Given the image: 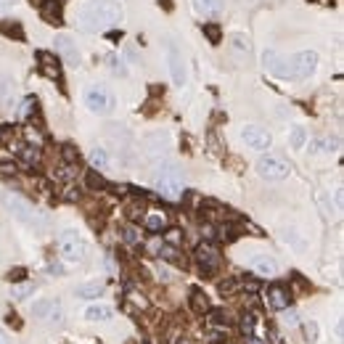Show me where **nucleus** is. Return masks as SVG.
Wrapping results in <instances>:
<instances>
[{
    "label": "nucleus",
    "mask_w": 344,
    "mask_h": 344,
    "mask_svg": "<svg viewBox=\"0 0 344 344\" xmlns=\"http://www.w3.org/2000/svg\"><path fill=\"white\" fill-rule=\"evenodd\" d=\"M254 323H257V315H254V312H244V315H241V323H239L241 334H244V336H252V334H254Z\"/></svg>",
    "instance_id": "25"
},
{
    "label": "nucleus",
    "mask_w": 344,
    "mask_h": 344,
    "mask_svg": "<svg viewBox=\"0 0 344 344\" xmlns=\"http://www.w3.org/2000/svg\"><path fill=\"white\" fill-rule=\"evenodd\" d=\"M106 185H109V183L98 175V169H90V172H88V188L98 191V188H106Z\"/></svg>",
    "instance_id": "28"
},
{
    "label": "nucleus",
    "mask_w": 344,
    "mask_h": 344,
    "mask_svg": "<svg viewBox=\"0 0 344 344\" xmlns=\"http://www.w3.org/2000/svg\"><path fill=\"white\" fill-rule=\"evenodd\" d=\"M124 19V8L119 0H88L80 8V27L85 32H101V29L117 27Z\"/></svg>",
    "instance_id": "2"
},
{
    "label": "nucleus",
    "mask_w": 344,
    "mask_h": 344,
    "mask_svg": "<svg viewBox=\"0 0 344 344\" xmlns=\"http://www.w3.org/2000/svg\"><path fill=\"white\" fill-rule=\"evenodd\" d=\"M40 13H42V19L48 24H53V27L64 24V3H61V0H42Z\"/></svg>",
    "instance_id": "12"
},
{
    "label": "nucleus",
    "mask_w": 344,
    "mask_h": 344,
    "mask_svg": "<svg viewBox=\"0 0 344 344\" xmlns=\"http://www.w3.org/2000/svg\"><path fill=\"white\" fill-rule=\"evenodd\" d=\"M201 32H204V37L209 40V45H220L223 42V29L217 22H204L201 24Z\"/></svg>",
    "instance_id": "19"
},
{
    "label": "nucleus",
    "mask_w": 344,
    "mask_h": 344,
    "mask_svg": "<svg viewBox=\"0 0 344 344\" xmlns=\"http://www.w3.org/2000/svg\"><path fill=\"white\" fill-rule=\"evenodd\" d=\"M193 8L201 16H220L223 13V0H193Z\"/></svg>",
    "instance_id": "17"
},
{
    "label": "nucleus",
    "mask_w": 344,
    "mask_h": 344,
    "mask_svg": "<svg viewBox=\"0 0 344 344\" xmlns=\"http://www.w3.org/2000/svg\"><path fill=\"white\" fill-rule=\"evenodd\" d=\"M230 48L239 51V53H249V51H252V45H249V37H244V35H233Z\"/></svg>",
    "instance_id": "27"
},
{
    "label": "nucleus",
    "mask_w": 344,
    "mask_h": 344,
    "mask_svg": "<svg viewBox=\"0 0 344 344\" xmlns=\"http://www.w3.org/2000/svg\"><path fill=\"white\" fill-rule=\"evenodd\" d=\"M88 159H90V164H93V169H109V154H106V148H90V156H88Z\"/></svg>",
    "instance_id": "20"
},
{
    "label": "nucleus",
    "mask_w": 344,
    "mask_h": 344,
    "mask_svg": "<svg viewBox=\"0 0 344 344\" xmlns=\"http://www.w3.org/2000/svg\"><path fill=\"white\" fill-rule=\"evenodd\" d=\"M109 40H122V32H109Z\"/></svg>",
    "instance_id": "49"
},
{
    "label": "nucleus",
    "mask_w": 344,
    "mask_h": 344,
    "mask_svg": "<svg viewBox=\"0 0 344 344\" xmlns=\"http://www.w3.org/2000/svg\"><path fill=\"white\" fill-rule=\"evenodd\" d=\"M164 225H167L164 214H148V217H146V228H148V230H154V233H156V230H162Z\"/></svg>",
    "instance_id": "31"
},
{
    "label": "nucleus",
    "mask_w": 344,
    "mask_h": 344,
    "mask_svg": "<svg viewBox=\"0 0 344 344\" xmlns=\"http://www.w3.org/2000/svg\"><path fill=\"white\" fill-rule=\"evenodd\" d=\"M61 156H64L67 164H77V162H80V151H77L72 143H67L64 148H61Z\"/></svg>",
    "instance_id": "30"
},
{
    "label": "nucleus",
    "mask_w": 344,
    "mask_h": 344,
    "mask_svg": "<svg viewBox=\"0 0 344 344\" xmlns=\"http://www.w3.org/2000/svg\"><path fill=\"white\" fill-rule=\"evenodd\" d=\"M196 262L201 265V270L204 273H214L217 268H220V252L209 244V241H204V244H199L196 246Z\"/></svg>",
    "instance_id": "8"
},
{
    "label": "nucleus",
    "mask_w": 344,
    "mask_h": 344,
    "mask_svg": "<svg viewBox=\"0 0 344 344\" xmlns=\"http://www.w3.org/2000/svg\"><path fill=\"white\" fill-rule=\"evenodd\" d=\"M262 64L270 74L281 77V80H307V77L318 69V53L315 51H299V53L284 58L273 48H268L262 53Z\"/></svg>",
    "instance_id": "1"
},
{
    "label": "nucleus",
    "mask_w": 344,
    "mask_h": 344,
    "mask_svg": "<svg viewBox=\"0 0 344 344\" xmlns=\"http://www.w3.org/2000/svg\"><path fill=\"white\" fill-rule=\"evenodd\" d=\"M156 191L164 199H180L183 196V172L178 167H167L156 178Z\"/></svg>",
    "instance_id": "4"
},
{
    "label": "nucleus",
    "mask_w": 344,
    "mask_h": 344,
    "mask_svg": "<svg viewBox=\"0 0 344 344\" xmlns=\"http://www.w3.org/2000/svg\"><path fill=\"white\" fill-rule=\"evenodd\" d=\"M191 307H193V312H199V315L209 312V299H207V294L199 291V289H193V291H191Z\"/></svg>",
    "instance_id": "21"
},
{
    "label": "nucleus",
    "mask_w": 344,
    "mask_h": 344,
    "mask_svg": "<svg viewBox=\"0 0 344 344\" xmlns=\"http://www.w3.org/2000/svg\"><path fill=\"white\" fill-rule=\"evenodd\" d=\"M305 143H307V133H305V127H294L291 135H289V146H291V148H305Z\"/></svg>",
    "instance_id": "26"
},
{
    "label": "nucleus",
    "mask_w": 344,
    "mask_h": 344,
    "mask_svg": "<svg viewBox=\"0 0 344 344\" xmlns=\"http://www.w3.org/2000/svg\"><path fill=\"white\" fill-rule=\"evenodd\" d=\"M101 294H103L101 281H90V284H82L77 289V296H82V299H93V296H101Z\"/></svg>",
    "instance_id": "22"
},
{
    "label": "nucleus",
    "mask_w": 344,
    "mask_h": 344,
    "mask_svg": "<svg viewBox=\"0 0 344 344\" xmlns=\"http://www.w3.org/2000/svg\"><path fill=\"white\" fill-rule=\"evenodd\" d=\"M32 112H37V101H35V98H27L24 106H22V117H29Z\"/></svg>",
    "instance_id": "38"
},
{
    "label": "nucleus",
    "mask_w": 344,
    "mask_h": 344,
    "mask_svg": "<svg viewBox=\"0 0 344 344\" xmlns=\"http://www.w3.org/2000/svg\"><path fill=\"white\" fill-rule=\"evenodd\" d=\"M159 6H162L164 11H172V0H159Z\"/></svg>",
    "instance_id": "47"
},
{
    "label": "nucleus",
    "mask_w": 344,
    "mask_h": 344,
    "mask_svg": "<svg viewBox=\"0 0 344 344\" xmlns=\"http://www.w3.org/2000/svg\"><path fill=\"white\" fill-rule=\"evenodd\" d=\"M13 3H16V0H0V8H11Z\"/></svg>",
    "instance_id": "48"
},
{
    "label": "nucleus",
    "mask_w": 344,
    "mask_h": 344,
    "mask_svg": "<svg viewBox=\"0 0 344 344\" xmlns=\"http://www.w3.org/2000/svg\"><path fill=\"white\" fill-rule=\"evenodd\" d=\"M58 252L64 254L67 260H72V262H77V260H82L85 254H88V244H85V239L80 236L77 230H64L58 236Z\"/></svg>",
    "instance_id": "5"
},
{
    "label": "nucleus",
    "mask_w": 344,
    "mask_h": 344,
    "mask_svg": "<svg viewBox=\"0 0 344 344\" xmlns=\"http://www.w3.org/2000/svg\"><path fill=\"white\" fill-rule=\"evenodd\" d=\"M85 106L90 109L93 114L103 117V114H112V112H114L117 101H114V96H112V90H109V88H103V85H90V88L85 90Z\"/></svg>",
    "instance_id": "3"
},
{
    "label": "nucleus",
    "mask_w": 344,
    "mask_h": 344,
    "mask_svg": "<svg viewBox=\"0 0 344 344\" xmlns=\"http://www.w3.org/2000/svg\"><path fill=\"white\" fill-rule=\"evenodd\" d=\"M268 302H270L273 310H289V305H291V294H289L284 286H273V289L268 291Z\"/></svg>",
    "instance_id": "15"
},
{
    "label": "nucleus",
    "mask_w": 344,
    "mask_h": 344,
    "mask_svg": "<svg viewBox=\"0 0 344 344\" xmlns=\"http://www.w3.org/2000/svg\"><path fill=\"white\" fill-rule=\"evenodd\" d=\"M167 241L175 246V244L180 241V230H178V228H169V230H167Z\"/></svg>",
    "instance_id": "42"
},
{
    "label": "nucleus",
    "mask_w": 344,
    "mask_h": 344,
    "mask_svg": "<svg viewBox=\"0 0 344 344\" xmlns=\"http://www.w3.org/2000/svg\"><path fill=\"white\" fill-rule=\"evenodd\" d=\"M159 254H162L164 260H169V262H180V254H178V249L172 246V244H164V246H159Z\"/></svg>",
    "instance_id": "32"
},
{
    "label": "nucleus",
    "mask_w": 344,
    "mask_h": 344,
    "mask_svg": "<svg viewBox=\"0 0 344 344\" xmlns=\"http://www.w3.org/2000/svg\"><path fill=\"white\" fill-rule=\"evenodd\" d=\"M249 268H252L257 275H262V278H273L278 273V265L270 257H265V254H254L252 260H249Z\"/></svg>",
    "instance_id": "14"
},
{
    "label": "nucleus",
    "mask_w": 344,
    "mask_h": 344,
    "mask_svg": "<svg viewBox=\"0 0 344 344\" xmlns=\"http://www.w3.org/2000/svg\"><path fill=\"white\" fill-rule=\"evenodd\" d=\"M241 138H244V143H246L249 148H254V151L270 148V133L262 130V127H257V124H246V127L241 130Z\"/></svg>",
    "instance_id": "9"
},
{
    "label": "nucleus",
    "mask_w": 344,
    "mask_h": 344,
    "mask_svg": "<svg viewBox=\"0 0 344 344\" xmlns=\"http://www.w3.org/2000/svg\"><path fill=\"white\" fill-rule=\"evenodd\" d=\"M109 64H112V72H114V74H119V77L127 74V67H124V61H122V58L112 56V58H109Z\"/></svg>",
    "instance_id": "34"
},
{
    "label": "nucleus",
    "mask_w": 344,
    "mask_h": 344,
    "mask_svg": "<svg viewBox=\"0 0 344 344\" xmlns=\"http://www.w3.org/2000/svg\"><path fill=\"white\" fill-rule=\"evenodd\" d=\"M209 315H212V323L214 326H230V320H228V315H225L223 310H212Z\"/></svg>",
    "instance_id": "35"
},
{
    "label": "nucleus",
    "mask_w": 344,
    "mask_h": 344,
    "mask_svg": "<svg viewBox=\"0 0 344 344\" xmlns=\"http://www.w3.org/2000/svg\"><path fill=\"white\" fill-rule=\"evenodd\" d=\"M0 344H8V341H6V336H3V331H0Z\"/></svg>",
    "instance_id": "50"
},
{
    "label": "nucleus",
    "mask_w": 344,
    "mask_h": 344,
    "mask_svg": "<svg viewBox=\"0 0 344 344\" xmlns=\"http://www.w3.org/2000/svg\"><path fill=\"white\" fill-rule=\"evenodd\" d=\"M85 318L88 320H109V318H112V307H106V305H90L85 310Z\"/></svg>",
    "instance_id": "23"
},
{
    "label": "nucleus",
    "mask_w": 344,
    "mask_h": 344,
    "mask_svg": "<svg viewBox=\"0 0 344 344\" xmlns=\"http://www.w3.org/2000/svg\"><path fill=\"white\" fill-rule=\"evenodd\" d=\"M0 32L11 40H19L24 42V29H22V22H13V19H3L0 22Z\"/></svg>",
    "instance_id": "18"
},
{
    "label": "nucleus",
    "mask_w": 344,
    "mask_h": 344,
    "mask_svg": "<svg viewBox=\"0 0 344 344\" xmlns=\"http://www.w3.org/2000/svg\"><path fill=\"white\" fill-rule=\"evenodd\" d=\"M64 199H67V201H77V199H80V191H77V188H67Z\"/></svg>",
    "instance_id": "44"
},
{
    "label": "nucleus",
    "mask_w": 344,
    "mask_h": 344,
    "mask_svg": "<svg viewBox=\"0 0 344 344\" xmlns=\"http://www.w3.org/2000/svg\"><path fill=\"white\" fill-rule=\"evenodd\" d=\"M24 275H27V270H24V268L8 270V281H11V284H19V281H24Z\"/></svg>",
    "instance_id": "39"
},
{
    "label": "nucleus",
    "mask_w": 344,
    "mask_h": 344,
    "mask_svg": "<svg viewBox=\"0 0 344 344\" xmlns=\"http://www.w3.org/2000/svg\"><path fill=\"white\" fill-rule=\"evenodd\" d=\"M130 217L135 220V217H143V207H130Z\"/></svg>",
    "instance_id": "45"
},
{
    "label": "nucleus",
    "mask_w": 344,
    "mask_h": 344,
    "mask_svg": "<svg viewBox=\"0 0 344 344\" xmlns=\"http://www.w3.org/2000/svg\"><path fill=\"white\" fill-rule=\"evenodd\" d=\"M11 90H13V82H11V80H0V101H3V103L11 101V98H8Z\"/></svg>",
    "instance_id": "36"
},
{
    "label": "nucleus",
    "mask_w": 344,
    "mask_h": 344,
    "mask_svg": "<svg viewBox=\"0 0 344 344\" xmlns=\"http://www.w3.org/2000/svg\"><path fill=\"white\" fill-rule=\"evenodd\" d=\"M19 159H22L24 164H29V167H35V164L40 162V148H37V146H22V148H19Z\"/></svg>",
    "instance_id": "24"
},
{
    "label": "nucleus",
    "mask_w": 344,
    "mask_h": 344,
    "mask_svg": "<svg viewBox=\"0 0 344 344\" xmlns=\"http://www.w3.org/2000/svg\"><path fill=\"white\" fill-rule=\"evenodd\" d=\"M8 207H11V212L16 214L22 223H27V225H37V214L32 212V207H29L24 199H19V196H8Z\"/></svg>",
    "instance_id": "13"
},
{
    "label": "nucleus",
    "mask_w": 344,
    "mask_h": 344,
    "mask_svg": "<svg viewBox=\"0 0 344 344\" xmlns=\"http://www.w3.org/2000/svg\"><path fill=\"white\" fill-rule=\"evenodd\" d=\"M53 42H56V53H58L61 58H64L69 67H77V64L82 61L80 48H77V42H74L69 35H56V40H53Z\"/></svg>",
    "instance_id": "7"
},
{
    "label": "nucleus",
    "mask_w": 344,
    "mask_h": 344,
    "mask_svg": "<svg viewBox=\"0 0 344 344\" xmlns=\"http://www.w3.org/2000/svg\"><path fill=\"white\" fill-rule=\"evenodd\" d=\"M167 58H169V74H172V82L183 85L185 82V61L183 53L175 42H167Z\"/></svg>",
    "instance_id": "11"
},
{
    "label": "nucleus",
    "mask_w": 344,
    "mask_h": 344,
    "mask_svg": "<svg viewBox=\"0 0 344 344\" xmlns=\"http://www.w3.org/2000/svg\"><path fill=\"white\" fill-rule=\"evenodd\" d=\"M13 172H16V162L0 159V175H13Z\"/></svg>",
    "instance_id": "37"
},
{
    "label": "nucleus",
    "mask_w": 344,
    "mask_h": 344,
    "mask_svg": "<svg viewBox=\"0 0 344 344\" xmlns=\"http://www.w3.org/2000/svg\"><path fill=\"white\" fill-rule=\"evenodd\" d=\"M286 323H289V326H296V312H289V315H286Z\"/></svg>",
    "instance_id": "46"
},
{
    "label": "nucleus",
    "mask_w": 344,
    "mask_h": 344,
    "mask_svg": "<svg viewBox=\"0 0 344 344\" xmlns=\"http://www.w3.org/2000/svg\"><path fill=\"white\" fill-rule=\"evenodd\" d=\"M156 273H159V278H162V281H172V278H175V275H172V270L167 268V265H162V262L156 265Z\"/></svg>",
    "instance_id": "41"
},
{
    "label": "nucleus",
    "mask_w": 344,
    "mask_h": 344,
    "mask_svg": "<svg viewBox=\"0 0 344 344\" xmlns=\"http://www.w3.org/2000/svg\"><path fill=\"white\" fill-rule=\"evenodd\" d=\"M257 172L265 180H284V178H289L291 164L286 159H281V156H275V154H268V156H260Z\"/></svg>",
    "instance_id": "6"
},
{
    "label": "nucleus",
    "mask_w": 344,
    "mask_h": 344,
    "mask_svg": "<svg viewBox=\"0 0 344 344\" xmlns=\"http://www.w3.org/2000/svg\"><path fill=\"white\" fill-rule=\"evenodd\" d=\"M305 334H307V341H315L318 339V323H305Z\"/></svg>",
    "instance_id": "40"
},
{
    "label": "nucleus",
    "mask_w": 344,
    "mask_h": 344,
    "mask_svg": "<svg viewBox=\"0 0 344 344\" xmlns=\"http://www.w3.org/2000/svg\"><path fill=\"white\" fill-rule=\"evenodd\" d=\"M32 312H35V318L48 320V323H58L64 318V307H61L58 299H40V302H35Z\"/></svg>",
    "instance_id": "10"
},
{
    "label": "nucleus",
    "mask_w": 344,
    "mask_h": 344,
    "mask_svg": "<svg viewBox=\"0 0 344 344\" xmlns=\"http://www.w3.org/2000/svg\"><path fill=\"white\" fill-rule=\"evenodd\" d=\"M37 61H40V72L45 74V77H51V80H58L61 82V69H58V64H56V58L51 56V53H37Z\"/></svg>",
    "instance_id": "16"
},
{
    "label": "nucleus",
    "mask_w": 344,
    "mask_h": 344,
    "mask_svg": "<svg viewBox=\"0 0 344 344\" xmlns=\"http://www.w3.org/2000/svg\"><path fill=\"white\" fill-rule=\"evenodd\" d=\"M122 239L127 244H138L140 241V230L135 225H127V228H122Z\"/></svg>",
    "instance_id": "33"
},
{
    "label": "nucleus",
    "mask_w": 344,
    "mask_h": 344,
    "mask_svg": "<svg viewBox=\"0 0 344 344\" xmlns=\"http://www.w3.org/2000/svg\"><path fill=\"white\" fill-rule=\"evenodd\" d=\"M236 286H239L236 281H223V284H220V294H230Z\"/></svg>",
    "instance_id": "43"
},
{
    "label": "nucleus",
    "mask_w": 344,
    "mask_h": 344,
    "mask_svg": "<svg viewBox=\"0 0 344 344\" xmlns=\"http://www.w3.org/2000/svg\"><path fill=\"white\" fill-rule=\"evenodd\" d=\"M32 291H35V284H22V286H13L11 289V296H13V299H27Z\"/></svg>",
    "instance_id": "29"
}]
</instances>
